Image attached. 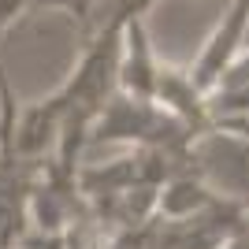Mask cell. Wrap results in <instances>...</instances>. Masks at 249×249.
Segmentation results:
<instances>
[{"label": "cell", "mask_w": 249, "mask_h": 249, "mask_svg": "<svg viewBox=\"0 0 249 249\" xmlns=\"http://www.w3.org/2000/svg\"><path fill=\"white\" fill-rule=\"evenodd\" d=\"M238 223H242V231L249 234V197H246V201H238Z\"/></svg>", "instance_id": "cell-2"}, {"label": "cell", "mask_w": 249, "mask_h": 249, "mask_svg": "<svg viewBox=\"0 0 249 249\" xmlns=\"http://www.w3.org/2000/svg\"><path fill=\"white\" fill-rule=\"evenodd\" d=\"M201 134H194L182 119L164 112L156 101L130 97L115 89L89 126V142H130L134 149H190Z\"/></svg>", "instance_id": "cell-1"}]
</instances>
